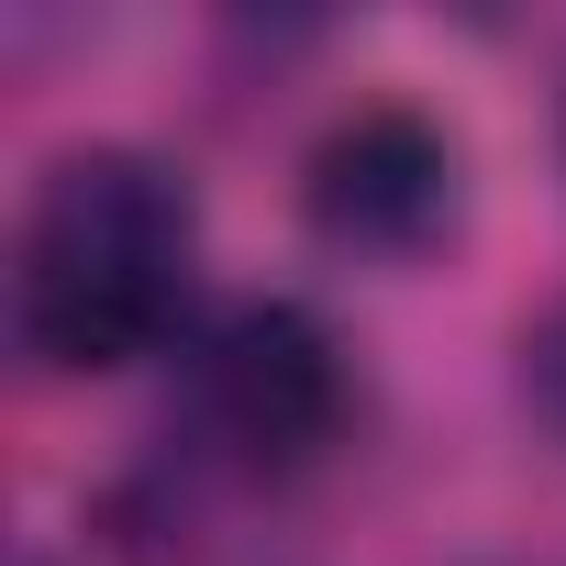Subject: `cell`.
Listing matches in <instances>:
<instances>
[{
  "mask_svg": "<svg viewBox=\"0 0 566 566\" xmlns=\"http://www.w3.org/2000/svg\"><path fill=\"white\" fill-rule=\"evenodd\" d=\"M23 566H56V555H45V544H34V555H23Z\"/></svg>",
  "mask_w": 566,
  "mask_h": 566,
  "instance_id": "cell-5",
  "label": "cell"
},
{
  "mask_svg": "<svg viewBox=\"0 0 566 566\" xmlns=\"http://www.w3.org/2000/svg\"><path fill=\"white\" fill-rule=\"evenodd\" d=\"M200 334V189L156 145H67L12 222V345L45 378H123Z\"/></svg>",
  "mask_w": 566,
  "mask_h": 566,
  "instance_id": "cell-1",
  "label": "cell"
},
{
  "mask_svg": "<svg viewBox=\"0 0 566 566\" xmlns=\"http://www.w3.org/2000/svg\"><path fill=\"white\" fill-rule=\"evenodd\" d=\"M356 411H367V389H356L345 334L290 290H244V301L200 312V334L178 345L167 455L200 489H290L356 444Z\"/></svg>",
  "mask_w": 566,
  "mask_h": 566,
  "instance_id": "cell-2",
  "label": "cell"
},
{
  "mask_svg": "<svg viewBox=\"0 0 566 566\" xmlns=\"http://www.w3.org/2000/svg\"><path fill=\"white\" fill-rule=\"evenodd\" d=\"M301 222L345 266H433L467 233V134L433 101H345L301 145Z\"/></svg>",
  "mask_w": 566,
  "mask_h": 566,
  "instance_id": "cell-3",
  "label": "cell"
},
{
  "mask_svg": "<svg viewBox=\"0 0 566 566\" xmlns=\"http://www.w3.org/2000/svg\"><path fill=\"white\" fill-rule=\"evenodd\" d=\"M555 145H566V101H555Z\"/></svg>",
  "mask_w": 566,
  "mask_h": 566,
  "instance_id": "cell-6",
  "label": "cell"
},
{
  "mask_svg": "<svg viewBox=\"0 0 566 566\" xmlns=\"http://www.w3.org/2000/svg\"><path fill=\"white\" fill-rule=\"evenodd\" d=\"M511 356H522V411H533V422L566 444V290H555V301L522 323V345H511Z\"/></svg>",
  "mask_w": 566,
  "mask_h": 566,
  "instance_id": "cell-4",
  "label": "cell"
}]
</instances>
